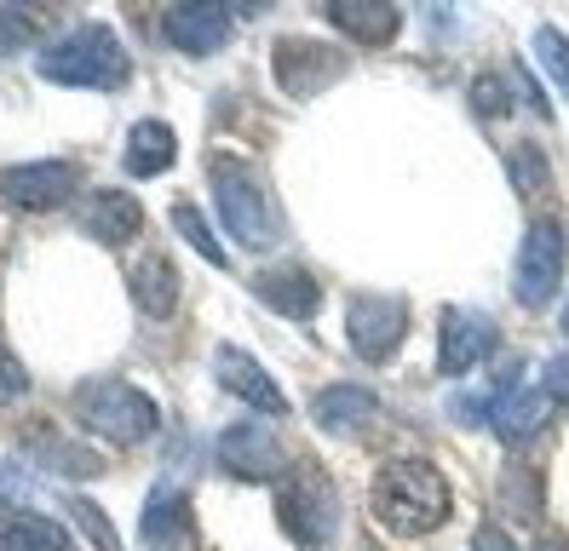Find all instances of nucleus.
I'll use <instances>...</instances> for the list:
<instances>
[{"label": "nucleus", "instance_id": "obj_1", "mask_svg": "<svg viewBox=\"0 0 569 551\" xmlns=\"http://www.w3.org/2000/svg\"><path fill=\"white\" fill-rule=\"evenodd\" d=\"M368 511H375V523L386 534L420 540V534L449 523L455 489H449V477L431 460H386L375 471V482H368Z\"/></svg>", "mask_w": 569, "mask_h": 551}, {"label": "nucleus", "instance_id": "obj_2", "mask_svg": "<svg viewBox=\"0 0 569 551\" xmlns=\"http://www.w3.org/2000/svg\"><path fill=\"white\" fill-rule=\"evenodd\" d=\"M208 184H213V207H219L230 241L248 248V253H271L282 241V213H277V201H271L259 172L242 156L213 150L208 156Z\"/></svg>", "mask_w": 569, "mask_h": 551}, {"label": "nucleus", "instance_id": "obj_3", "mask_svg": "<svg viewBox=\"0 0 569 551\" xmlns=\"http://www.w3.org/2000/svg\"><path fill=\"white\" fill-rule=\"evenodd\" d=\"M70 413H76L81 431H92L110 448H139L161 425V408L139 385H127V379H87V385H76Z\"/></svg>", "mask_w": 569, "mask_h": 551}, {"label": "nucleus", "instance_id": "obj_4", "mask_svg": "<svg viewBox=\"0 0 569 551\" xmlns=\"http://www.w3.org/2000/svg\"><path fill=\"white\" fill-rule=\"evenodd\" d=\"M41 81L52 87H121L127 81V47L116 41L110 23H81L70 34H58L36 52Z\"/></svg>", "mask_w": 569, "mask_h": 551}, {"label": "nucleus", "instance_id": "obj_5", "mask_svg": "<svg viewBox=\"0 0 569 551\" xmlns=\"http://www.w3.org/2000/svg\"><path fill=\"white\" fill-rule=\"evenodd\" d=\"M277 523H282V534L293 545L322 551L333 540V529H340V494H333V482L322 471L282 477V489H277Z\"/></svg>", "mask_w": 569, "mask_h": 551}, {"label": "nucleus", "instance_id": "obj_6", "mask_svg": "<svg viewBox=\"0 0 569 551\" xmlns=\"http://www.w3.org/2000/svg\"><path fill=\"white\" fill-rule=\"evenodd\" d=\"M563 264H569V236L558 219H535L518 241V270H512V299L523 310H547L563 288Z\"/></svg>", "mask_w": 569, "mask_h": 551}, {"label": "nucleus", "instance_id": "obj_7", "mask_svg": "<svg viewBox=\"0 0 569 551\" xmlns=\"http://www.w3.org/2000/svg\"><path fill=\"white\" fill-rule=\"evenodd\" d=\"M409 339V304L397 293H351L346 299V344L362 362H386Z\"/></svg>", "mask_w": 569, "mask_h": 551}, {"label": "nucleus", "instance_id": "obj_8", "mask_svg": "<svg viewBox=\"0 0 569 551\" xmlns=\"http://www.w3.org/2000/svg\"><path fill=\"white\" fill-rule=\"evenodd\" d=\"M219 465L237 482H282L293 471V454L271 431V420H237L219 431Z\"/></svg>", "mask_w": 569, "mask_h": 551}, {"label": "nucleus", "instance_id": "obj_9", "mask_svg": "<svg viewBox=\"0 0 569 551\" xmlns=\"http://www.w3.org/2000/svg\"><path fill=\"white\" fill-rule=\"evenodd\" d=\"M495 344H500V328L489 310H472V304H443V317H438V373L460 379V373H472L495 357Z\"/></svg>", "mask_w": 569, "mask_h": 551}, {"label": "nucleus", "instance_id": "obj_10", "mask_svg": "<svg viewBox=\"0 0 569 551\" xmlns=\"http://www.w3.org/2000/svg\"><path fill=\"white\" fill-rule=\"evenodd\" d=\"M271 69H277V87L288 98H317L346 76V52L328 41H311V34H282L271 52Z\"/></svg>", "mask_w": 569, "mask_h": 551}, {"label": "nucleus", "instance_id": "obj_11", "mask_svg": "<svg viewBox=\"0 0 569 551\" xmlns=\"http://www.w3.org/2000/svg\"><path fill=\"white\" fill-rule=\"evenodd\" d=\"M230 29H237V12L219 7V0H179V7L161 12V41L184 52V58H213L230 47Z\"/></svg>", "mask_w": 569, "mask_h": 551}, {"label": "nucleus", "instance_id": "obj_12", "mask_svg": "<svg viewBox=\"0 0 569 551\" xmlns=\"http://www.w3.org/2000/svg\"><path fill=\"white\" fill-rule=\"evenodd\" d=\"M81 167L76 161H18L0 172V196H7L18 213H58L63 201L76 196Z\"/></svg>", "mask_w": 569, "mask_h": 551}, {"label": "nucleus", "instance_id": "obj_13", "mask_svg": "<svg viewBox=\"0 0 569 551\" xmlns=\"http://www.w3.org/2000/svg\"><path fill=\"white\" fill-rule=\"evenodd\" d=\"M213 379L237 402H248V413H259V420H288L282 385L264 373V362L253 351H242V344H219V351H213Z\"/></svg>", "mask_w": 569, "mask_h": 551}, {"label": "nucleus", "instance_id": "obj_14", "mask_svg": "<svg viewBox=\"0 0 569 551\" xmlns=\"http://www.w3.org/2000/svg\"><path fill=\"white\" fill-rule=\"evenodd\" d=\"M253 299L271 304L277 317H288V322H311L322 310V282L306 264H271V270L253 276Z\"/></svg>", "mask_w": 569, "mask_h": 551}, {"label": "nucleus", "instance_id": "obj_15", "mask_svg": "<svg viewBox=\"0 0 569 551\" xmlns=\"http://www.w3.org/2000/svg\"><path fill=\"white\" fill-rule=\"evenodd\" d=\"M322 18L346 34L351 47H391L397 29H403V12L391 0H322Z\"/></svg>", "mask_w": 569, "mask_h": 551}, {"label": "nucleus", "instance_id": "obj_16", "mask_svg": "<svg viewBox=\"0 0 569 551\" xmlns=\"http://www.w3.org/2000/svg\"><path fill=\"white\" fill-rule=\"evenodd\" d=\"M380 413V397L368 385H322L311 397V425L322 437H362Z\"/></svg>", "mask_w": 569, "mask_h": 551}, {"label": "nucleus", "instance_id": "obj_17", "mask_svg": "<svg viewBox=\"0 0 569 551\" xmlns=\"http://www.w3.org/2000/svg\"><path fill=\"white\" fill-rule=\"evenodd\" d=\"M144 545L150 551H202V540H196V511L179 489H156L144 500V523H139Z\"/></svg>", "mask_w": 569, "mask_h": 551}, {"label": "nucleus", "instance_id": "obj_18", "mask_svg": "<svg viewBox=\"0 0 569 551\" xmlns=\"http://www.w3.org/2000/svg\"><path fill=\"white\" fill-rule=\"evenodd\" d=\"M81 230L92 241H104V248H127V241L144 230V207L127 190H92L81 201Z\"/></svg>", "mask_w": 569, "mask_h": 551}, {"label": "nucleus", "instance_id": "obj_19", "mask_svg": "<svg viewBox=\"0 0 569 551\" xmlns=\"http://www.w3.org/2000/svg\"><path fill=\"white\" fill-rule=\"evenodd\" d=\"M127 293H132V304H139V317L167 322L179 310V264L167 253H144L127 270Z\"/></svg>", "mask_w": 569, "mask_h": 551}, {"label": "nucleus", "instance_id": "obj_20", "mask_svg": "<svg viewBox=\"0 0 569 551\" xmlns=\"http://www.w3.org/2000/svg\"><path fill=\"white\" fill-rule=\"evenodd\" d=\"M547 391H529V385H507L500 391V402H495V413H489V431L507 442V448H523L535 431L547 425Z\"/></svg>", "mask_w": 569, "mask_h": 551}, {"label": "nucleus", "instance_id": "obj_21", "mask_svg": "<svg viewBox=\"0 0 569 551\" xmlns=\"http://www.w3.org/2000/svg\"><path fill=\"white\" fill-rule=\"evenodd\" d=\"M179 156V138L167 121L144 116V121H132L127 132V150H121V167H127V179H156V172H167Z\"/></svg>", "mask_w": 569, "mask_h": 551}, {"label": "nucleus", "instance_id": "obj_22", "mask_svg": "<svg viewBox=\"0 0 569 551\" xmlns=\"http://www.w3.org/2000/svg\"><path fill=\"white\" fill-rule=\"evenodd\" d=\"M0 551H70V534L41 511H12L0 523Z\"/></svg>", "mask_w": 569, "mask_h": 551}, {"label": "nucleus", "instance_id": "obj_23", "mask_svg": "<svg viewBox=\"0 0 569 551\" xmlns=\"http://www.w3.org/2000/svg\"><path fill=\"white\" fill-rule=\"evenodd\" d=\"M500 505L523 517V523H535L541 517V471L523 460H507V471H500Z\"/></svg>", "mask_w": 569, "mask_h": 551}, {"label": "nucleus", "instance_id": "obj_24", "mask_svg": "<svg viewBox=\"0 0 569 551\" xmlns=\"http://www.w3.org/2000/svg\"><path fill=\"white\" fill-rule=\"evenodd\" d=\"M167 219H173V230L190 241V248L196 253H202L208 264H230V253H224V241L213 236V224L202 219V207H196V201H173V213H167Z\"/></svg>", "mask_w": 569, "mask_h": 551}, {"label": "nucleus", "instance_id": "obj_25", "mask_svg": "<svg viewBox=\"0 0 569 551\" xmlns=\"http://www.w3.org/2000/svg\"><path fill=\"white\" fill-rule=\"evenodd\" d=\"M535 58H541V69L552 76V87L569 98V34L558 23H541L535 29Z\"/></svg>", "mask_w": 569, "mask_h": 551}, {"label": "nucleus", "instance_id": "obj_26", "mask_svg": "<svg viewBox=\"0 0 569 551\" xmlns=\"http://www.w3.org/2000/svg\"><path fill=\"white\" fill-rule=\"evenodd\" d=\"M507 172H512V190H518V196H541V190L552 184L547 156L535 150V144H518V150L507 156Z\"/></svg>", "mask_w": 569, "mask_h": 551}, {"label": "nucleus", "instance_id": "obj_27", "mask_svg": "<svg viewBox=\"0 0 569 551\" xmlns=\"http://www.w3.org/2000/svg\"><path fill=\"white\" fill-rule=\"evenodd\" d=\"M472 110L483 116V121H500L512 110V87H507V76L500 69H483V76L472 81Z\"/></svg>", "mask_w": 569, "mask_h": 551}, {"label": "nucleus", "instance_id": "obj_28", "mask_svg": "<svg viewBox=\"0 0 569 551\" xmlns=\"http://www.w3.org/2000/svg\"><path fill=\"white\" fill-rule=\"evenodd\" d=\"M70 517H76V523H81V534L98 545V551H121V534H116V523H110V517L104 511H98L87 494H76L70 500Z\"/></svg>", "mask_w": 569, "mask_h": 551}, {"label": "nucleus", "instance_id": "obj_29", "mask_svg": "<svg viewBox=\"0 0 569 551\" xmlns=\"http://www.w3.org/2000/svg\"><path fill=\"white\" fill-rule=\"evenodd\" d=\"M36 41H41V23L36 18L18 12V7H0V58H12V52L36 47Z\"/></svg>", "mask_w": 569, "mask_h": 551}, {"label": "nucleus", "instance_id": "obj_30", "mask_svg": "<svg viewBox=\"0 0 569 551\" xmlns=\"http://www.w3.org/2000/svg\"><path fill=\"white\" fill-rule=\"evenodd\" d=\"M500 391H507V385H500ZM500 391H460V397L449 402V413H455L460 425H489V413H495Z\"/></svg>", "mask_w": 569, "mask_h": 551}, {"label": "nucleus", "instance_id": "obj_31", "mask_svg": "<svg viewBox=\"0 0 569 551\" xmlns=\"http://www.w3.org/2000/svg\"><path fill=\"white\" fill-rule=\"evenodd\" d=\"M29 391V373L18 368V357L7 351V344H0V402H18Z\"/></svg>", "mask_w": 569, "mask_h": 551}, {"label": "nucleus", "instance_id": "obj_32", "mask_svg": "<svg viewBox=\"0 0 569 551\" xmlns=\"http://www.w3.org/2000/svg\"><path fill=\"white\" fill-rule=\"evenodd\" d=\"M541 391H547V402H569V351H558L541 368Z\"/></svg>", "mask_w": 569, "mask_h": 551}, {"label": "nucleus", "instance_id": "obj_33", "mask_svg": "<svg viewBox=\"0 0 569 551\" xmlns=\"http://www.w3.org/2000/svg\"><path fill=\"white\" fill-rule=\"evenodd\" d=\"M512 87L523 92V103H529V110H535V116H541V121H552V103H547V92H541V81H535V76H529V69H523V63L512 69Z\"/></svg>", "mask_w": 569, "mask_h": 551}, {"label": "nucleus", "instance_id": "obj_34", "mask_svg": "<svg viewBox=\"0 0 569 551\" xmlns=\"http://www.w3.org/2000/svg\"><path fill=\"white\" fill-rule=\"evenodd\" d=\"M472 551H523L507 529H500V523H483L478 534H472Z\"/></svg>", "mask_w": 569, "mask_h": 551}, {"label": "nucleus", "instance_id": "obj_35", "mask_svg": "<svg viewBox=\"0 0 569 551\" xmlns=\"http://www.w3.org/2000/svg\"><path fill=\"white\" fill-rule=\"evenodd\" d=\"M558 328H563V339H569V299H563V317H558Z\"/></svg>", "mask_w": 569, "mask_h": 551}]
</instances>
